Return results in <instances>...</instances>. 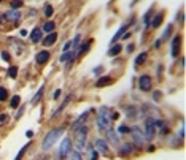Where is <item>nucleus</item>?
<instances>
[{
  "label": "nucleus",
  "instance_id": "1",
  "mask_svg": "<svg viewBox=\"0 0 186 160\" xmlns=\"http://www.w3.org/2000/svg\"><path fill=\"white\" fill-rule=\"evenodd\" d=\"M97 128L100 132H107L108 128H111V110L108 108V106H102V108L99 110Z\"/></svg>",
  "mask_w": 186,
  "mask_h": 160
},
{
  "label": "nucleus",
  "instance_id": "2",
  "mask_svg": "<svg viewBox=\"0 0 186 160\" xmlns=\"http://www.w3.org/2000/svg\"><path fill=\"white\" fill-rule=\"evenodd\" d=\"M62 128L61 127H57V128H53L51 132H48L45 135V138H43V141H41V149L43 151H48V149H51L56 143H57V140L61 138V135H62Z\"/></svg>",
  "mask_w": 186,
  "mask_h": 160
},
{
  "label": "nucleus",
  "instance_id": "3",
  "mask_svg": "<svg viewBox=\"0 0 186 160\" xmlns=\"http://www.w3.org/2000/svg\"><path fill=\"white\" fill-rule=\"evenodd\" d=\"M70 151H72V140L68 138V137H65V138L62 140L61 146H59V151H57L59 160H65V158L68 157V154H70Z\"/></svg>",
  "mask_w": 186,
  "mask_h": 160
},
{
  "label": "nucleus",
  "instance_id": "4",
  "mask_svg": "<svg viewBox=\"0 0 186 160\" xmlns=\"http://www.w3.org/2000/svg\"><path fill=\"white\" fill-rule=\"evenodd\" d=\"M88 127L86 125H81L78 130H77V135H75V140H77V147L78 149H84L86 146V138H88Z\"/></svg>",
  "mask_w": 186,
  "mask_h": 160
},
{
  "label": "nucleus",
  "instance_id": "5",
  "mask_svg": "<svg viewBox=\"0 0 186 160\" xmlns=\"http://www.w3.org/2000/svg\"><path fill=\"white\" fill-rule=\"evenodd\" d=\"M156 135V128H154V117H148L145 122V132H143V137L145 140H153Z\"/></svg>",
  "mask_w": 186,
  "mask_h": 160
},
{
  "label": "nucleus",
  "instance_id": "6",
  "mask_svg": "<svg viewBox=\"0 0 186 160\" xmlns=\"http://www.w3.org/2000/svg\"><path fill=\"white\" fill-rule=\"evenodd\" d=\"M151 86H153V81H151V76L150 75H142L138 78V87L143 92H150L151 90Z\"/></svg>",
  "mask_w": 186,
  "mask_h": 160
},
{
  "label": "nucleus",
  "instance_id": "7",
  "mask_svg": "<svg viewBox=\"0 0 186 160\" xmlns=\"http://www.w3.org/2000/svg\"><path fill=\"white\" fill-rule=\"evenodd\" d=\"M107 143H110V144H113V146H120L121 141H120L118 132H114L113 128H108V130H107Z\"/></svg>",
  "mask_w": 186,
  "mask_h": 160
},
{
  "label": "nucleus",
  "instance_id": "8",
  "mask_svg": "<svg viewBox=\"0 0 186 160\" xmlns=\"http://www.w3.org/2000/svg\"><path fill=\"white\" fill-rule=\"evenodd\" d=\"M130 133H132V137H134V141H135V144H138V146H142V144H145V137H143V132H140V128L138 127H134V128H130Z\"/></svg>",
  "mask_w": 186,
  "mask_h": 160
},
{
  "label": "nucleus",
  "instance_id": "9",
  "mask_svg": "<svg viewBox=\"0 0 186 160\" xmlns=\"http://www.w3.org/2000/svg\"><path fill=\"white\" fill-rule=\"evenodd\" d=\"M96 151L99 152V154H104V155H108V152H110V147H108V143H107V140H102V138H99V140H96Z\"/></svg>",
  "mask_w": 186,
  "mask_h": 160
},
{
  "label": "nucleus",
  "instance_id": "10",
  "mask_svg": "<svg viewBox=\"0 0 186 160\" xmlns=\"http://www.w3.org/2000/svg\"><path fill=\"white\" fill-rule=\"evenodd\" d=\"M180 46H181V35H175L173 40H172V56L173 57H178Z\"/></svg>",
  "mask_w": 186,
  "mask_h": 160
},
{
  "label": "nucleus",
  "instance_id": "11",
  "mask_svg": "<svg viewBox=\"0 0 186 160\" xmlns=\"http://www.w3.org/2000/svg\"><path fill=\"white\" fill-rule=\"evenodd\" d=\"M88 114H89L88 111H86V113H83V114H81V116H80V117H78V119H77L72 125H70V130H72V132H77L81 125H84V122L88 121Z\"/></svg>",
  "mask_w": 186,
  "mask_h": 160
},
{
  "label": "nucleus",
  "instance_id": "12",
  "mask_svg": "<svg viewBox=\"0 0 186 160\" xmlns=\"http://www.w3.org/2000/svg\"><path fill=\"white\" fill-rule=\"evenodd\" d=\"M50 57H51V54L48 51H40L38 54L35 56V62L38 64V65H43V64H46L50 60Z\"/></svg>",
  "mask_w": 186,
  "mask_h": 160
},
{
  "label": "nucleus",
  "instance_id": "13",
  "mask_svg": "<svg viewBox=\"0 0 186 160\" xmlns=\"http://www.w3.org/2000/svg\"><path fill=\"white\" fill-rule=\"evenodd\" d=\"M3 18H5L7 21H10V22H18L19 18H21V14H19V11H16V10H8V11L3 14Z\"/></svg>",
  "mask_w": 186,
  "mask_h": 160
},
{
  "label": "nucleus",
  "instance_id": "14",
  "mask_svg": "<svg viewBox=\"0 0 186 160\" xmlns=\"http://www.w3.org/2000/svg\"><path fill=\"white\" fill-rule=\"evenodd\" d=\"M56 41H57V34L56 32H51V34H48V35L43 38V46H53Z\"/></svg>",
  "mask_w": 186,
  "mask_h": 160
},
{
  "label": "nucleus",
  "instance_id": "15",
  "mask_svg": "<svg viewBox=\"0 0 186 160\" xmlns=\"http://www.w3.org/2000/svg\"><path fill=\"white\" fill-rule=\"evenodd\" d=\"M70 100H72V95H68V97H67V98L64 100V103H62V105L59 106V108H57V110H56V111L53 113V116H51V119H56V117H57V116H59V114H61V113H62L64 110H65V106L68 105V101H70Z\"/></svg>",
  "mask_w": 186,
  "mask_h": 160
},
{
  "label": "nucleus",
  "instance_id": "16",
  "mask_svg": "<svg viewBox=\"0 0 186 160\" xmlns=\"http://www.w3.org/2000/svg\"><path fill=\"white\" fill-rule=\"evenodd\" d=\"M110 84H113V78H110V76H102L96 83L97 87H105V86H110Z\"/></svg>",
  "mask_w": 186,
  "mask_h": 160
},
{
  "label": "nucleus",
  "instance_id": "17",
  "mask_svg": "<svg viewBox=\"0 0 186 160\" xmlns=\"http://www.w3.org/2000/svg\"><path fill=\"white\" fill-rule=\"evenodd\" d=\"M41 34H43V30H41V29H38V27H35V29L30 32V40H32L34 43L41 41Z\"/></svg>",
  "mask_w": 186,
  "mask_h": 160
},
{
  "label": "nucleus",
  "instance_id": "18",
  "mask_svg": "<svg viewBox=\"0 0 186 160\" xmlns=\"http://www.w3.org/2000/svg\"><path fill=\"white\" fill-rule=\"evenodd\" d=\"M162 19H164V14L157 13V14L153 18V21H151V27H153V29H157L159 25H161V22H162Z\"/></svg>",
  "mask_w": 186,
  "mask_h": 160
},
{
  "label": "nucleus",
  "instance_id": "19",
  "mask_svg": "<svg viewBox=\"0 0 186 160\" xmlns=\"http://www.w3.org/2000/svg\"><path fill=\"white\" fill-rule=\"evenodd\" d=\"M146 57H148V54L146 52H140V54H138L137 57H135V67H140V65H143L145 62H146Z\"/></svg>",
  "mask_w": 186,
  "mask_h": 160
},
{
  "label": "nucleus",
  "instance_id": "20",
  "mask_svg": "<svg viewBox=\"0 0 186 160\" xmlns=\"http://www.w3.org/2000/svg\"><path fill=\"white\" fill-rule=\"evenodd\" d=\"M91 43H92V40H88V41H84L80 48H78V51H77V56H83L84 54V52L91 48Z\"/></svg>",
  "mask_w": 186,
  "mask_h": 160
},
{
  "label": "nucleus",
  "instance_id": "21",
  "mask_svg": "<svg viewBox=\"0 0 186 160\" xmlns=\"http://www.w3.org/2000/svg\"><path fill=\"white\" fill-rule=\"evenodd\" d=\"M43 92H45V86H41V87L37 90V94L32 97V100H30V101H32V105H37V103L40 101V98L43 97Z\"/></svg>",
  "mask_w": 186,
  "mask_h": 160
},
{
  "label": "nucleus",
  "instance_id": "22",
  "mask_svg": "<svg viewBox=\"0 0 186 160\" xmlns=\"http://www.w3.org/2000/svg\"><path fill=\"white\" fill-rule=\"evenodd\" d=\"M121 51H123V46H121V44H114L113 48H110L108 56H110V57H114V56H118Z\"/></svg>",
  "mask_w": 186,
  "mask_h": 160
},
{
  "label": "nucleus",
  "instance_id": "23",
  "mask_svg": "<svg viewBox=\"0 0 186 160\" xmlns=\"http://www.w3.org/2000/svg\"><path fill=\"white\" fill-rule=\"evenodd\" d=\"M54 29H56V24L53 22V21H48L45 25H43V32H46V34H51V32H54Z\"/></svg>",
  "mask_w": 186,
  "mask_h": 160
},
{
  "label": "nucleus",
  "instance_id": "24",
  "mask_svg": "<svg viewBox=\"0 0 186 160\" xmlns=\"http://www.w3.org/2000/svg\"><path fill=\"white\" fill-rule=\"evenodd\" d=\"M130 152H132L130 144H124V146H121V149H120V155H121V157H127V155H130Z\"/></svg>",
  "mask_w": 186,
  "mask_h": 160
},
{
  "label": "nucleus",
  "instance_id": "25",
  "mask_svg": "<svg viewBox=\"0 0 186 160\" xmlns=\"http://www.w3.org/2000/svg\"><path fill=\"white\" fill-rule=\"evenodd\" d=\"M19 103H21V97H19V95H13L11 100H10V108L16 110L18 106H19Z\"/></svg>",
  "mask_w": 186,
  "mask_h": 160
},
{
  "label": "nucleus",
  "instance_id": "26",
  "mask_svg": "<svg viewBox=\"0 0 186 160\" xmlns=\"http://www.w3.org/2000/svg\"><path fill=\"white\" fill-rule=\"evenodd\" d=\"M72 56H77V51H67V52H64V54L61 56V62H67L68 59H70Z\"/></svg>",
  "mask_w": 186,
  "mask_h": 160
},
{
  "label": "nucleus",
  "instance_id": "27",
  "mask_svg": "<svg viewBox=\"0 0 186 160\" xmlns=\"http://www.w3.org/2000/svg\"><path fill=\"white\" fill-rule=\"evenodd\" d=\"M172 30H173V25H172V24H169V25H167V29H166V32H164V35H162V38H161V41L169 40V37L172 35Z\"/></svg>",
  "mask_w": 186,
  "mask_h": 160
},
{
  "label": "nucleus",
  "instance_id": "28",
  "mask_svg": "<svg viewBox=\"0 0 186 160\" xmlns=\"http://www.w3.org/2000/svg\"><path fill=\"white\" fill-rule=\"evenodd\" d=\"M127 27H129V25H127V24H126V25H123V27H120V30H118V32H116V35L113 37V40H111V43H114L116 40H118V38H120V37H121V35L124 34V30H127Z\"/></svg>",
  "mask_w": 186,
  "mask_h": 160
},
{
  "label": "nucleus",
  "instance_id": "29",
  "mask_svg": "<svg viewBox=\"0 0 186 160\" xmlns=\"http://www.w3.org/2000/svg\"><path fill=\"white\" fill-rule=\"evenodd\" d=\"M118 133H120V135H129V133H130V128H129L127 125L121 124V125L118 127Z\"/></svg>",
  "mask_w": 186,
  "mask_h": 160
},
{
  "label": "nucleus",
  "instance_id": "30",
  "mask_svg": "<svg viewBox=\"0 0 186 160\" xmlns=\"http://www.w3.org/2000/svg\"><path fill=\"white\" fill-rule=\"evenodd\" d=\"M10 7H11V10H18V8L22 7V2H21V0H11Z\"/></svg>",
  "mask_w": 186,
  "mask_h": 160
},
{
  "label": "nucleus",
  "instance_id": "31",
  "mask_svg": "<svg viewBox=\"0 0 186 160\" xmlns=\"http://www.w3.org/2000/svg\"><path fill=\"white\" fill-rule=\"evenodd\" d=\"M8 98V90L5 87H0V101H5Z\"/></svg>",
  "mask_w": 186,
  "mask_h": 160
},
{
  "label": "nucleus",
  "instance_id": "32",
  "mask_svg": "<svg viewBox=\"0 0 186 160\" xmlns=\"http://www.w3.org/2000/svg\"><path fill=\"white\" fill-rule=\"evenodd\" d=\"M8 76L14 79V78L18 76V67H10V68H8Z\"/></svg>",
  "mask_w": 186,
  "mask_h": 160
},
{
  "label": "nucleus",
  "instance_id": "33",
  "mask_svg": "<svg viewBox=\"0 0 186 160\" xmlns=\"http://www.w3.org/2000/svg\"><path fill=\"white\" fill-rule=\"evenodd\" d=\"M27 147H29V144H26V146H24V147H22V149H21V151H19V152H18V157H16V158H14V160H21V158H22V155H24V152H26V151H27Z\"/></svg>",
  "mask_w": 186,
  "mask_h": 160
},
{
  "label": "nucleus",
  "instance_id": "34",
  "mask_svg": "<svg viewBox=\"0 0 186 160\" xmlns=\"http://www.w3.org/2000/svg\"><path fill=\"white\" fill-rule=\"evenodd\" d=\"M70 160H83V158H81V154L78 151H75V152L70 154Z\"/></svg>",
  "mask_w": 186,
  "mask_h": 160
},
{
  "label": "nucleus",
  "instance_id": "35",
  "mask_svg": "<svg viewBox=\"0 0 186 160\" xmlns=\"http://www.w3.org/2000/svg\"><path fill=\"white\" fill-rule=\"evenodd\" d=\"M51 14H53V7H51V5H46V7H45V16L50 18Z\"/></svg>",
  "mask_w": 186,
  "mask_h": 160
},
{
  "label": "nucleus",
  "instance_id": "36",
  "mask_svg": "<svg viewBox=\"0 0 186 160\" xmlns=\"http://www.w3.org/2000/svg\"><path fill=\"white\" fill-rule=\"evenodd\" d=\"M135 108H127V116L130 117V119H135Z\"/></svg>",
  "mask_w": 186,
  "mask_h": 160
},
{
  "label": "nucleus",
  "instance_id": "37",
  "mask_svg": "<svg viewBox=\"0 0 186 160\" xmlns=\"http://www.w3.org/2000/svg\"><path fill=\"white\" fill-rule=\"evenodd\" d=\"M2 59H3L5 62H10V59H11V56L8 54V52H5V51H3V52H2Z\"/></svg>",
  "mask_w": 186,
  "mask_h": 160
},
{
  "label": "nucleus",
  "instance_id": "38",
  "mask_svg": "<svg viewBox=\"0 0 186 160\" xmlns=\"http://www.w3.org/2000/svg\"><path fill=\"white\" fill-rule=\"evenodd\" d=\"M91 151H92V154H91V160H97L99 152H97V151H94V149H91Z\"/></svg>",
  "mask_w": 186,
  "mask_h": 160
},
{
  "label": "nucleus",
  "instance_id": "39",
  "mask_svg": "<svg viewBox=\"0 0 186 160\" xmlns=\"http://www.w3.org/2000/svg\"><path fill=\"white\" fill-rule=\"evenodd\" d=\"M153 98H154L156 101H159V100H161V92H159V90H156V92H153Z\"/></svg>",
  "mask_w": 186,
  "mask_h": 160
},
{
  "label": "nucleus",
  "instance_id": "40",
  "mask_svg": "<svg viewBox=\"0 0 186 160\" xmlns=\"http://www.w3.org/2000/svg\"><path fill=\"white\" fill-rule=\"evenodd\" d=\"M61 94H62V90H61V89H57V90L54 92V95H53V97H54V100H57V98L61 97Z\"/></svg>",
  "mask_w": 186,
  "mask_h": 160
},
{
  "label": "nucleus",
  "instance_id": "41",
  "mask_svg": "<svg viewBox=\"0 0 186 160\" xmlns=\"http://www.w3.org/2000/svg\"><path fill=\"white\" fill-rule=\"evenodd\" d=\"M184 21V14H183V11H180L178 13V22H183Z\"/></svg>",
  "mask_w": 186,
  "mask_h": 160
},
{
  "label": "nucleus",
  "instance_id": "42",
  "mask_svg": "<svg viewBox=\"0 0 186 160\" xmlns=\"http://www.w3.org/2000/svg\"><path fill=\"white\" fill-rule=\"evenodd\" d=\"M7 119H8V116H7V114H0V122H2V124H3Z\"/></svg>",
  "mask_w": 186,
  "mask_h": 160
},
{
  "label": "nucleus",
  "instance_id": "43",
  "mask_svg": "<svg viewBox=\"0 0 186 160\" xmlns=\"http://www.w3.org/2000/svg\"><path fill=\"white\" fill-rule=\"evenodd\" d=\"M19 35H21V37H26V35H27V30H26V29H21V30H19Z\"/></svg>",
  "mask_w": 186,
  "mask_h": 160
},
{
  "label": "nucleus",
  "instance_id": "44",
  "mask_svg": "<svg viewBox=\"0 0 186 160\" xmlns=\"http://www.w3.org/2000/svg\"><path fill=\"white\" fill-rule=\"evenodd\" d=\"M22 113H24V108H21V110L18 111V114H16V119H19V117L22 116Z\"/></svg>",
  "mask_w": 186,
  "mask_h": 160
},
{
  "label": "nucleus",
  "instance_id": "45",
  "mask_svg": "<svg viewBox=\"0 0 186 160\" xmlns=\"http://www.w3.org/2000/svg\"><path fill=\"white\" fill-rule=\"evenodd\" d=\"M132 51H134V44H129L127 46V52H132Z\"/></svg>",
  "mask_w": 186,
  "mask_h": 160
},
{
  "label": "nucleus",
  "instance_id": "46",
  "mask_svg": "<svg viewBox=\"0 0 186 160\" xmlns=\"http://www.w3.org/2000/svg\"><path fill=\"white\" fill-rule=\"evenodd\" d=\"M38 160H51V158H50V157H48V155H43V157H40V158H38Z\"/></svg>",
  "mask_w": 186,
  "mask_h": 160
},
{
  "label": "nucleus",
  "instance_id": "47",
  "mask_svg": "<svg viewBox=\"0 0 186 160\" xmlns=\"http://www.w3.org/2000/svg\"><path fill=\"white\" fill-rule=\"evenodd\" d=\"M100 71H102V67H97V68L94 70V73H96V75H97V73H100Z\"/></svg>",
  "mask_w": 186,
  "mask_h": 160
},
{
  "label": "nucleus",
  "instance_id": "48",
  "mask_svg": "<svg viewBox=\"0 0 186 160\" xmlns=\"http://www.w3.org/2000/svg\"><path fill=\"white\" fill-rule=\"evenodd\" d=\"M27 137H29V138H32V137H34V132H32V130H29V132H27Z\"/></svg>",
  "mask_w": 186,
  "mask_h": 160
},
{
  "label": "nucleus",
  "instance_id": "49",
  "mask_svg": "<svg viewBox=\"0 0 186 160\" xmlns=\"http://www.w3.org/2000/svg\"><path fill=\"white\" fill-rule=\"evenodd\" d=\"M2 21H3V19H2V16H0V24H2Z\"/></svg>",
  "mask_w": 186,
  "mask_h": 160
}]
</instances>
